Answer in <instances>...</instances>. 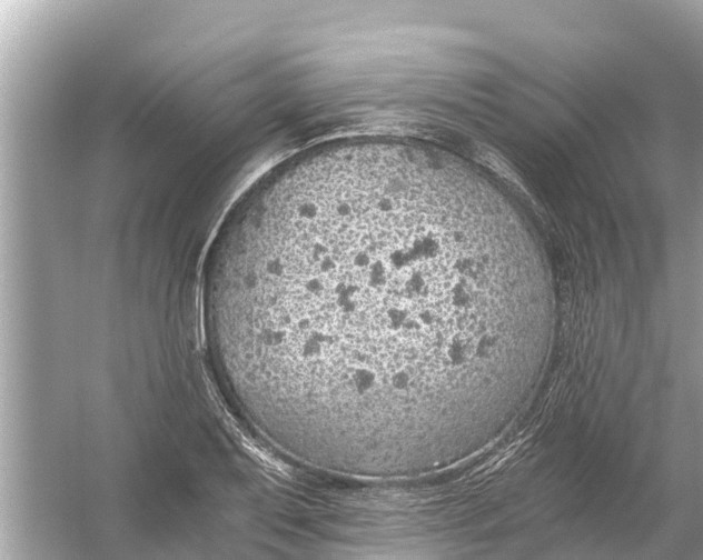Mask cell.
<instances>
[{
	"label": "cell",
	"mask_w": 703,
	"mask_h": 560,
	"mask_svg": "<svg viewBox=\"0 0 703 560\" xmlns=\"http://www.w3.org/2000/svg\"><path fill=\"white\" fill-rule=\"evenodd\" d=\"M205 289L225 350L280 412L347 441L433 446L527 361L538 270L475 178L362 141L244 197Z\"/></svg>",
	"instance_id": "1"
}]
</instances>
